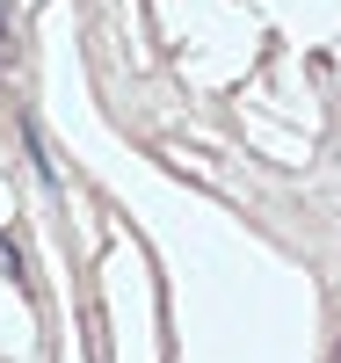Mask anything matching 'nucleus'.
Segmentation results:
<instances>
[{
    "label": "nucleus",
    "instance_id": "obj_1",
    "mask_svg": "<svg viewBox=\"0 0 341 363\" xmlns=\"http://www.w3.org/2000/svg\"><path fill=\"white\" fill-rule=\"evenodd\" d=\"M0 269H8V277H15V284H29V269H22V247H15V240H8V233H0Z\"/></svg>",
    "mask_w": 341,
    "mask_h": 363
}]
</instances>
